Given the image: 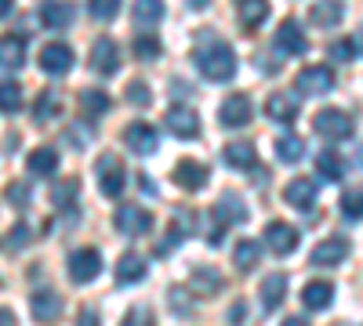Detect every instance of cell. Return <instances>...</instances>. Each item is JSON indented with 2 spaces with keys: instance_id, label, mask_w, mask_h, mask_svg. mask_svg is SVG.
Wrapping results in <instances>:
<instances>
[{
  "instance_id": "24",
  "label": "cell",
  "mask_w": 363,
  "mask_h": 326,
  "mask_svg": "<svg viewBox=\"0 0 363 326\" xmlns=\"http://www.w3.org/2000/svg\"><path fill=\"white\" fill-rule=\"evenodd\" d=\"M301 301H306V308L309 312H323L330 301H335V286H330V283H309L306 290H301Z\"/></svg>"
},
{
  "instance_id": "42",
  "label": "cell",
  "mask_w": 363,
  "mask_h": 326,
  "mask_svg": "<svg viewBox=\"0 0 363 326\" xmlns=\"http://www.w3.org/2000/svg\"><path fill=\"white\" fill-rule=\"evenodd\" d=\"M124 326H157V319H153V312H149L145 305H138V308H131L124 315Z\"/></svg>"
},
{
  "instance_id": "27",
  "label": "cell",
  "mask_w": 363,
  "mask_h": 326,
  "mask_svg": "<svg viewBox=\"0 0 363 326\" xmlns=\"http://www.w3.org/2000/svg\"><path fill=\"white\" fill-rule=\"evenodd\" d=\"M26 167H29V174H37V177H51L58 170V153L55 149H33L29 160H26Z\"/></svg>"
},
{
  "instance_id": "50",
  "label": "cell",
  "mask_w": 363,
  "mask_h": 326,
  "mask_svg": "<svg viewBox=\"0 0 363 326\" xmlns=\"http://www.w3.org/2000/svg\"><path fill=\"white\" fill-rule=\"evenodd\" d=\"M284 326H309L306 319H298V315H291V319H284Z\"/></svg>"
},
{
  "instance_id": "3",
  "label": "cell",
  "mask_w": 363,
  "mask_h": 326,
  "mask_svg": "<svg viewBox=\"0 0 363 326\" xmlns=\"http://www.w3.org/2000/svg\"><path fill=\"white\" fill-rule=\"evenodd\" d=\"M66 269H69V279L84 286V283H91V279L102 272V254H99V250H91V247L73 250L69 261H66Z\"/></svg>"
},
{
  "instance_id": "43",
  "label": "cell",
  "mask_w": 363,
  "mask_h": 326,
  "mask_svg": "<svg viewBox=\"0 0 363 326\" xmlns=\"http://www.w3.org/2000/svg\"><path fill=\"white\" fill-rule=\"evenodd\" d=\"M29 196H33V192H29L26 182H11V185H8V203H15V206H29Z\"/></svg>"
},
{
  "instance_id": "26",
  "label": "cell",
  "mask_w": 363,
  "mask_h": 326,
  "mask_svg": "<svg viewBox=\"0 0 363 326\" xmlns=\"http://www.w3.org/2000/svg\"><path fill=\"white\" fill-rule=\"evenodd\" d=\"M316 25H323V29H330V25H338L342 18H345V8L338 4V0H316L313 4V15H309Z\"/></svg>"
},
{
  "instance_id": "49",
  "label": "cell",
  "mask_w": 363,
  "mask_h": 326,
  "mask_svg": "<svg viewBox=\"0 0 363 326\" xmlns=\"http://www.w3.org/2000/svg\"><path fill=\"white\" fill-rule=\"evenodd\" d=\"M138 185H142V192H149V196H157V189H153V182H149V177H145V174L138 177Z\"/></svg>"
},
{
  "instance_id": "51",
  "label": "cell",
  "mask_w": 363,
  "mask_h": 326,
  "mask_svg": "<svg viewBox=\"0 0 363 326\" xmlns=\"http://www.w3.org/2000/svg\"><path fill=\"white\" fill-rule=\"evenodd\" d=\"M8 11H11V0H0V18H4Z\"/></svg>"
},
{
  "instance_id": "31",
  "label": "cell",
  "mask_w": 363,
  "mask_h": 326,
  "mask_svg": "<svg viewBox=\"0 0 363 326\" xmlns=\"http://www.w3.org/2000/svg\"><path fill=\"white\" fill-rule=\"evenodd\" d=\"M316 170H320V177H327V182H338V177L345 174V160H342L338 153L323 149V153L316 156Z\"/></svg>"
},
{
  "instance_id": "7",
  "label": "cell",
  "mask_w": 363,
  "mask_h": 326,
  "mask_svg": "<svg viewBox=\"0 0 363 326\" xmlns=\"http://www.w3.org/2000/svg\"><path fill=\"white\" fill-rule=\"evenodd\" d=\"M251 116H255V105L247 95H229L222 105H218V120L222 127H247L251 124Z\"/></svg>"
},
{
  "instance_id": "11",
  "label": "cell",
  "mask_w": 363,
  "mask_h": 326,
  "mask_svg": "<svg viewBox=\"0 0 363 326\" xmlns=\"http://www.w3.org/2000/svg\"><path fill=\"white\" fill-rule=\"evenodd\" d=\"M330 87H335V69L327 66H306L298 73V91L306 95H327Z\"/></svg>"
},
{
  "instance_id": "29",
  "label": "cell",
  "mask_w": 363,
  "mask_h": 326,
  "mask_svg": "<svg viewBox=\"0 0 363 326\" xmlns=\"http://www.w3.org/2000/svg\"><path fill=\"white\" fill-rule=\"evenodd\" d=\"M277 156H280L284 163H298L301 156H306V138H298V134L284 131V134L277 138Z\"/></svg>"
},
{
  "instance_id": "16",
  "label": "cell",
  "mask_w": 363,
  "mask_h": 326,
  "mask_svg": "<svg viewBox=\"0 0 363 326\" xmlns=\"http://www.w3.org/2000/svg\"><path fill=\"white\" fill-rule=\"evenodd\" d=\"M349 257V243L342 240V235H335V240H323V243H316L313 247V264L316 269H323V264H342Z\"/></svg>"
},
{
  "instance_id": "30",
  "label": "cell",
  "mask_w": 363,
  "mask_h": 326,
  "mask_svg": "<svg viewBox=\"0 0 363 326\" xmlns=\"http://www.w3.org/2000/svg\"><path fill=\"white\" fill-rule=\"evenodd\" d=\"M258 257H262V247H258L255 240H240L236 250H233V261H236L240 272H251L255 264H258Z\"/></svg>"
},
{
  "instance_id": "36",
  "label": "cell",
  "mask_w": 363,
  "mask_h": 326,
  "mask_svg": "<svg viewBox=\"0 0 363 326\" xmlns=\"http://www.w3.org/2000/svg\"><path fill=\"white\" fill-rule=\"evenodd\" d=\"M22 109V87L15 80L0 83V112H18Z\"/></svg>"
},
{
  "instance_id": "14",
  "label": "cell",
  "mask_w": 363,
  "mask_h": 326,
  "mask_svg": "<svg viewBox=\"0 0 363 326\" xmlns=\"http://www.w3.org/2000/svg\"><path fill=\"white\" fill-rule=\"evenodd\" d=\"M174 185L178 189H186V192H200L207 185V167L196 163V160H182L174 167Z\"/></svg>"
},
{
  "instance_id": "1",
  "label": "cell",
  "mask_w": 363,
  "mask_h": 326,
  "mask_svg": "<svg viewBox=\"0 0 363 326\" xmlns=\"http://www.w3.org/2000/svg\"><path fill=\"white\" fill-rule=\"evenodd\" d=\"M196 69L215 83H229L236 76V51L222 40H207L196 47Z\"/></svg>"
},
{
  "instance_id": "34",
  "label": "cell",
  "mask_w": 363,
  "mask_h": 326,
  "mask_svg": "<svg viewBox=\"0 0 363 326\" xmlns=\"http://www.w3.org/2000/svg\"><path fill=\"white\" fill-rule=\"evenodd\" d=\"M265 18H269V0H244V4H240V22L247 29L262 25Z\"/></svg>"
},
{
  "instance_id": "32",
  "label": "cell",
  "mask_w": 363,
  "mask_h": 326,
  "mask_svg": "<svg viewBox=\"0 0 363 326\" xmlns=\"http://www.w3.org/2000/svg\"><path fill=\"white\" fill-rule=\"evenodd\" d=\"M80 112L91 116V120L106 116V112H109V95H106V91H84V95H80Z\"/></svg>"
},
{
  "instance_id": "2",
  "label": "cell",
  "mask_w": 363,
  "mask_h": 326,
  "mask_svg": "<svg viewBox=\"0 0 363 326\" xmlns=\"http://www.w3.org/2000/svg\"><path fill=\"white\" fill-rule=\"evenodd\" d=\"M95 177H99V189H102V196H109V199H116L120 192H124V185H128V174H124V163H120V156H102L99 163H95Z\"/></svg>"
},
{
  "instance_id": "53",
  "label": "cell",
  "mask_w": 363,
  "mask_h": 326,
  "mask_svg": "<svg viewBox=\"0 0 363 326\" xmlns=\"http://www.w3.org/2000/svg\"><path fill=\"white\" fill-rule=\"evenodd\" d=\"M359 167H363V145H359Z\"/></svg>"
},
{
  "instance_id": "5",
  "label": "cell",
  "mask_w": 363,
  "mask_h": 326,
  "mask_svg": "<svg viewBox=\"0 0 363 326\" xmlns=\"http://www.w3.org/2000/svg\"><path fill=\"white\" fill-rule=\"evenodd\" d=\"M124 145L135 153V156H153L157 153V145H160V134L157 127H149V124H128L124 127Z\"/></svg>"
},
{
  "instance_id": "9",
  "label": "cell",
  "mask_w": 363,
  "mask_h": 326,
  "mask_svg": "<svg viewBox=\"0 0 363 326\" xmlns=\"http://www.w3.org/2000/svg\"><path fill=\"white\" fill-rule=\"evenodd\" d=\"M113 225L124 235H145L149 228H153V214L142 211V206H120V211L113 214Z\"/></svg>"
},
{
  "instance_id": "47",
  "label": "cell",
  "mask_w": 363,
  "mask_h": 326,
  "mask_svg": "<svg viewBox=\"0 0 363 326\" xmlns=\"http://www.w3.org/2000/svg\"><path fill=\"white\" fill-rule=\"evenodd\" d=\"M80 326H99V312L95 308H84L80 312Z\"/></svg>"
},
{
  "instance_id": "35",
  "label": "cell",
  "mask_w": 363,
  "mask_h": 326,
  "mask_svg": "<svg viewBox=\"0 0 363 326\" xmlns=\"http://www.w3.org/2000/svg\"><path fill=\"white\" fill-rule=\"evenodd\" d=\"M160 18H164V0H138V4H135V22L153 25Z\"/></svg>"
},
{
  "instance_id": "6",
  "label": "cell",
  "mask_w": 363,
  "mask_h": 326,
  "mask_svg": "<svg viewBox=\"0 0 363 326\" xmlns=\"http://www.w3.org/2000/svg\"><path fill=\"white\" fill-rule=\"evenodd\" d=\"M40 69L48 76H66L73 69V47L62 44V40H55V44H44L40 51Z\"/></svg>"
},
{
  "instance_id": "21",
  "label": "cell",
  "mask_w": 363,
  "mask_h": 326,
  "mask_svg": "<svg viewBox=\"0 0 363 326\" xmlns=\"http://www.w3.org/2000/svg\"><path fill=\"white\" fill-rule=\"evenodd\" d=\"M316 192H320V185L316 182H309V177H294V182H287V189H284V199L291 203V206H313L316 203Z\"/></svg>"
},
{
  "instance_id": "8",
  "label": "cell",
  "mask_w": 363,
  "mask_h": 326,
  "mask_svg": "<svg viewBox=\"0 0 363 326\" xmlns=\"http://www.w3.org/2000/svg\"><path fill=\"white\" fill-rule=\"evenodd\" d=\"M265 243H269V250L277 257H287L298 247V228L287 225V221H269L265 225Z\"/></svg>"
},
{
  "instance_id": "12",
  "label": "cell",
  "mask_w": 363,
  "mask_h": 326,
  "mask_svg": "<svg viewBox=\"0 0 363 326\" xmlns=\"http://www.w3.org/2000/svg\"><path fill=\"white\" fill-rule=\"evenodd\" d=\"M91 69H95L99 76H113L120 69V51L109 37L95 40V47H91Z\"/></svg>"
},
{
  "instance_id": "45",
  "label": "cell",
  "mask_w": 363,
  "mask_h": 326,
  "mask_svg": "<svg viewBox=\"0 0 363 326\" xmlns=\"http://www.w3.org/2000/svg\"><path fill=\"white\" fill-rule=\"evenodd\" d=\"M22 247H29V228L26 225H15L8 232V250H22Z\"/></svg>"
},
{
  "instance_id": "20",
  "label": "cell",
  "mask_w": 363,
  "mask_h": 326,
  "mask_svg": "<svg viewBox=\"0 0 363 326\" xmlns=\"http://www.w3.org/2000/svg\"><path fill=\"white\" fill-rule=\"evenodd\" d=\"M40 22L48 29H66L73 22V4L69 0H44L40 4Z\"/></svg>"
},
{
  "instance_id": "10",
  "label": "cell",
  "mask_w": 363,
  "mask_h": 326,
  "mask_svg": "<svg viewBox=\"0 0 363 326\" xmlns=\"http://www.w3.org/2000/svg\"><path fill=\"white\" fill-rule=\"evenodd\" d=\"M164 127H167L174 138H196V134H200V116H196L189 105H174V109H167V116H164Z\"/></svg>"
},
{
  "instance_id": "17",
  "label": "cell",
  "mask_w": 363,
  "mask_h": 326,
  "mask_svg": "<svg viewBox=\"0 0 363 326\" xmlns=\"http://www.w3.org/2000/svg\"><path fill=\"white\" fill-rule=\"evenodd\" d=\"M29 308H33L37 322H55L58 315H62V298H58L55 290H37L33 301H29Z\"/></svg>"
},
{
  "instance_id": "23",
  "label": "cell",
  "mask_w": 363,
  "mask_h": 326,
  "mask_svg": "<svg viewBox=\"0 0 363 326\" xmlns=\"http://www.w3.org/2000/svg\"><path fill=\"white\" fill-rule=\"evenodd\" d=\"M26 62V40L8 33V37H0V69H22Z\"/></svg>"
},
{
  "instance_id": "39",
  "label": "cell",
  "mask_w": 363,
  "mask_h": 326,
  "mask_svg": "<svg viewBox=\"0 0 363 326\" xmlns=\"http://www.w3.org/2000/svg\"><path fill=\"white\" fill-rule=\"evenodd\" d=\"M87 8H91V15H95V18L113 22L116 11H120V0H87Z\"/></svg>"
},
{
  "instance_id": "4",
  "label": "cell",
  "mask_w": 363,
  "mask_h": 326,
  "mask_svg": "<svg viewBox=\"0 0 363 326\" xmlns=\"http://www.w3.org/2000/svg\"><path fill=\"white\" fill-rule=\"evenodd\" d=\"M313 124H316V131H320L323 138H330V141L352 138V120H349V112H342V109H320Z\"/></svg>"
},
{
  "instance_id": "28",
  "label": "cell",
  "mask_w": 363,
  "mask_h": 326,
  "mask_svg": "<svg viewBox=\"0 0 363 326\" xmlns=\"http://www.w3.org/2000/svg\"><path fill=\"white\" fill-rule=\"evenodd\" d=\"M222 290V276L215 269H196L189 279V293H200V298H211V293Z\"/></svg>"
},
{
  "instance_id": "25",
  "label": "cell",
  "mask_w": 363,
  "mask_h": 326,
  "mask_svg": "<svg viewBox=\"0 0 363 326\" xmlns=\"http://www.w3.org/2000/svg\"><path fill=\"white\" fill-rule=\"evenodd\" d=\"M145 279V261L138 254H124L116 261V283L128 286V283H142Z\"/></svg>"
},
{
  "instance_id": "40",
  "label": "cell",
  "mask_w": 363,
  "mask_h": 326,
  "mask_svg": "<svg viewBox=\"0 0 363 326\" xmlns=\"http://www.w3.org/2000/svg\"><path fill=\"white\" fill-rule=\"evenodd\" d=\"M131 47H135V54H138V58H142V62H149V58H157V54H160V51H164V47H160V40H157V37H138V40H135V44H131Z\"/></svg>"
},
{
  "instance_id": "46",
  "label": "cell",
  "mask_w": 363,
  "mask_h": 326,
  "mask_svg": "<svg viewBox=\"0 0 363 326\" xmlns=\"http://www.w3.org/2000/svg\"><path fill=\"white\" fill-rule=\"evenodd\" d=\"M171 308L178 312V315H189V308H186V290H171Z\"/></svg>"
},
{
  "instance_id": "18",
  "label": "cell",
  "mask_w": 363,
  "mask_h": 326,
  "mask_svg": "<svg viewBox=\"0 0 363 326\" xmlns=\"http://www.w3.org/2000/svg\"><path fill=\"white\" fill-rule=\"evenodd\" d=\"M265 112H269V120H277V124H294L298 112H301V102L294 95H272L265 102Z\"/></svg>"
},
{
  "instance_id": "13",
  "label": "cell",
  "mask_w": 363,
  "mask_h": 326,
  "mask_svg": "<svg viewBox=\"0 0 363 326\" xmlns=\"http://www.w3.org/2000/svg\"><path fill=\"white\" fill-rule=\"evenodd\" d=\"M277 47H280L284 54H306V51H309V40H306V33H301V25H298L294 18L280 22V29H277Z\"/></svg>"
},
{
  "instance_id": "22",
  "label": "cell",
  "mask_w": 363,
  "mask_h": 326,
  "mask_svg": "<svg viewBox=\"0 0 363 326\" xmlns=\"http://www.w3.org/2000/svg\"><path fill=\"white\" fill-rule=\"evenodd\" d=\"M222 160L233 170H251L255 167V145L251 141H229L222 149Z\"/></svg>"
},
{
  "instance_id": "41",
  "label": "cell",
  "mask_w": 363,
  "mask_h": 326,
  "mask_svg": "<svg viewBox=\"0 0 363 326\" xmlns=\"http://www.w3.org/2000/svg\"><path fill=\"white\" fill-rule=\"evenodd\" d=\"M124 95H128V102H135V105H142V109H145L149 102H153V95H149V87H145L142 80H131Z\"/></svg>"
},
{
  "instance_id": "44",
  "label": "cell",
  "mask_w": 363,
  "mask_h": 326,
  "mask_svg": "<svg viewBox=\"0 0 363 326\" xmlns=\"http://www.w3.org/2000/svg\"><path fill=\"white\" fill-rule=\"evenodd\" d=\"M352 54H356L352 40H335V44H330V58H335V62H349Z\"/></svg>"
},
{
  "instance_id": "38",
  "label": "cell",
  "mask_w": 363,
  "mask_h": 326,
  "mask_svg": "<svg viewBox=\"0 0 363 326\" xmlns=\"http://www.w3.org/2000/svg\"><path fill=\"white\" fill-rule=\"evenodd\" d=\"M51 116H58V95L55 91H44L37 98V105H33V120L44 124V120H51Z\"/></svg>"
},
{
  "instance_id": "48",
  "label": "cell",
  "mask_w": 363,
  "mask_h": 326,
  "mask_svg": "<svg viewBox=\"0 0 363 326\" xmlns=\"http://www.w3.org/2000/svg\"><path fill=\"white\" fill-rule=\"evenodd\" d=\"M0 326H18V319H15L11 308H0Z\"/></svg>"
},
{
  "instance_id": "37",
  "label": "cell",
  "mask_w": 363,
  "mask_h": 326,
  "mask_svg": "<svg viewBox=\"0 0 363 326\" xmlns=\"http://www.w3.org/2000/svg\"><path fill=\"white\" fill-rule=\"evenodd\" d=\"M342 214L349 221H359L363 218V189H345L342 192Z\"/></svg>"
},
{
  "instance_id": "19",
  "label": "cell",
  "mask_w": 363,
  "mask_h": 326,
  "mask_svg": "<svg viewBox=\"0 0 363 326\" xmlns=\"http://www.w3.org/2000/svg\"><path fill=\"white\" fill-rule=\"evenodd\" d=\"M284 298H287V276H284V272L265 276V279H262V308H265V312H277V308L284 305Z\"/></svg>"
},
{
  "instance_id": "15",
  "label": "cell",
  "mask_w": 363,
  "mask_h": 326,
  "mask_svg": "<svg viewBox=\"0 0 363 326\" xmlns=\"http://www.w3.org/2000/svg\"><path fill=\"white\" fill-rule=\"evenodd\" d=\"M211 214H215V221L225 228V225H240V221H244V218H247V206L240 203V196H236V192H222Z\"/></svg>"
},
{
  "instance_id": "52",
  "label": "cell",
  "mask_w": 363,
  "mask_h": 326,
  "mask_svg": "<svg viewBox=\"0 0 363 326\" xmlns=\"http://www.w3.org/2000/svg\"><path fill=\"white\" fill-rule=\"evenodd\" d=\"M211 0H189V8H207Z\"/></svg>"
},
{
  "instance_id": "33",
  "label": "cell",
  "mask_w": 363,
  "mask_h": 326,
  "mask_svg": "<svg viewBox=\"0 0 363 326\" xmlns=\"http://www.w3.org/2000/svg\"><path fill=\"white\" fill-rule=\"evenodd\" d=\"M77 196H80V182H77V177H66V182H58V185L51 189V203L58 206V211L73 206V203H77Z\"/></svg>"
}]
</instances>
